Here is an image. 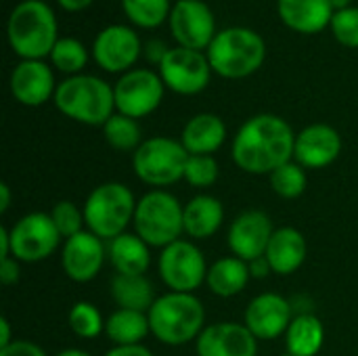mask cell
I'll use <instances>...</instances> for the list:
<instances>
[{"label":"cell","instance_id":"obj_1","mask_svg":"<svg viewBox=\"0 0 358 356\" xmlns=\"http://www.w3.org/2000/svg\"><path fill=\"white\" fill-rule=\"evenodd\" d=\"M296 134L275 113H258L241 124L233 138L231 155L239 170L254 176H271L294 159Z\"/></svg>","mask_w":358,"mask_h":356},{"label":"cell","instance_id":"obj_2","mask_svg":"<svg viewBox=\"0 0 358 356\" xmlns=\"http://www.w3.org/2000/svg\"><path fill=\"white\" fill-rule=\"evenodd\" d=\"M151 336L166 346L197 342L206 329V308L195 294L168 292L157 296L147 313Z\"/></svg>","mask_w":358,"mask_h":356},{"label":"cell","instance_id":"obj_3","mask_svg":"<svg viewBox=\"0 0 358 356\" xmlns=\"http://www.w3.org/2000/svg\"><path fill=\"white\" fill-rule=\"evenodd\" d=\"M6 36L10 48L23 61H42L57 44V19L42 0H23L8 17Z\"/></svg>","mask_w":358,"mask_h":356},{"label":"cell","instance_id":"obj_4","mask_svg":"<svg viewBox=\"0 0 358 356\" xmlns=\"http://www.w3.org/2000/svg\"><path fill=\"white\" fill-rule=\"evenodd\" d=\"M57 109L69 120L86 126H105V122L115 113L113 86L96 76H69L55 92Z\"/></svg>","mask_w":358,"mask_h":356},{"label":"cell","instance_id":"obj_5","mask_svg":"<svg viewBox=\"0 0 358 356\" xmlns=\"http://www.w3.org/2000/svg\"><path fill=\"white\" fill-rule=\"evenodd\" d=\"M266 44L260 34L248 27H227L208 46L212 71L227 80H241L262 67Z\"/></svg>","mask_w":358,"mask_h":356},{"label":"cell","instance_id":"obj_6","mask_svg":"<svg viewBox=\"0 0 358 356\" xmlns=\"http://www.w3.org/2000/svg\"><path fill=\"white\" fill-rule=\"evenodd\" d=\"M134 233L149 248H168L185 233V206L166 189L147 191L134 212Z\"/></svg>","mask_w":358,"mask_h":356},{"label":"cell","instance_id":"obj_7","mask_svg":"<svg viewBox=\"0 0 358 356\" xmlns=\"http://www.w3.org/2000/svg\"><path fill=\"white\" fill-rule=\"evenodd\" d=\"M136 204L134 193L124 183H103L94 187L82 208L86 231L103 241L120 237L134 220Z\"/></svg>","mask_w":358,"mask_h":356},{"label":"cell","instance_id":"obj_8","mask_svg":"<svg viewBox=\"0 0 358 356\" xmlns=\"http://www.w3.org/2000/svg\"><path fill=\"white\" fill-rule=\"evenodd\" d=\"M189 151L180 141L168 136H151L132 153V168L138 180L153 189H164L185 178Z\"/></svg>","mask_w":358,"mask_h":356},{"label":"cell","instance_id":"obj_9","mask_svg":"<svg viewBox=\"0 0 358 356\" xmlns=\"http://www.w3.org/2000/svg\"><path fill=\"white\" fill-rule=\"evenodd\" d=\"M208 264L203 252L187 239H178L162 250L157 258V271L170 292L195 294L208 277Z\"/></svg>","mask_w":358,"mask_h":356},{"label":"cell","instance_id":"obj_10","mask_svg":"<svg viewBox=\"0 0 358 356\" xmlns=\"http://www.w3.org/2000/svg\"><path fill=\"white\" fill-rule=\"evenodd\" d=\"M10 256L19 262H42L61 243V235L46 212H29L21 216L10 229Z\"/></svg>","mask_w":358,"mask_h":356},{"label":"cell","instance_id":"obj_11","mask_svg":"<svg viewBox=\"0 0 358 356\" xmlns=\"http://www.w3.org/2000/svg\"><path fill=\"white\" fill-rule=\"evenodd\" d=\"M164 90L166 84L159 73L151 69H130L113 86L115 109L122 115L141 120L162 105Z\"/></svg>","mask_w":358,"mask_h":356},{"label":"cell","instance_id":"obj_12","mask_svg":"<svg viewBox=\"0 0 358 356\" xmlns=\"http://www.w3.org/2000/svg\"><path fill=\"white\" fill-rule=\"evenodd\" d=\"M159 76L172 92L193 97L210 84L212 65L201 50L176 46L170 48L159 63Z\"/></svg>","mask_w":358,"mask_h":356},{"label":"cell","instance_id":"obj_13","mask_svg":"<svg viewBox=\"0 0 358 356\" xmlns=\"http://www.w3.org/2000/svg\"><path fill=\"white\" fill-rule=\"evenodd\" d=\"M170 29L180 46L203 50L216 38V19L201 0H178L170 13Z\"/></svg>","mask_w":358,"mask_h":356},{"label":"cell","instance_id":"obj_14","mask_svg":"<svg viewBox=\"0 0 358 356\" xmlns=\"http://www.w3.org/2000/svg\"><path fill=\"white\" fill-rule=\"evenodd\" d=\"M273 233H275L273 220L266 212L245 210L231 222L227 243L233 256L252 262L266 254Z\"/></svg>","mask_w":358,"mask_h":356},{"label":"cell","instance_id":"obj_15","mask_svg":"<svg viewBox=\"0 0 358 356\" xmlns=\"http://www.w3.org/2000/svg\"><path fill=\"white\" fill-rule=\"evenodd\" d=\"M141 40L132 27L107 25L92 44V57L96 65L109 73L130 71V67L141 57Z\"/></svg>","mask_w":358,"mask_h":356},{"label":"cell","instance_id":"obj_16","mask_svg":"<svg viewBox=\"0 0 358 356\" xmlns=\"http://www.w3.org/2000/svg\"><path fill=\"white\" fill-rule=\"evenodd\" d=\"M107 258V248L103 239H99L90 231H82L69 239H65L61 250V266L63 273L76 283L92 281Z\"/></svg>","mask_w":358,"mask_h":356},{"label":"cell","instance_id":"obj_17","mask_svg":"<svg viewBox=\"0 0 358 356\" xmlns=\"http://www.w3.org/2000/svg\"><path fill=\"white\" fill-rule=\"evenodd\" d=\"M292 319V304L275 292L256 296L243 313V325L254 334L256 340H277L285 336Z\"/></svg>","mask_w":358,"mask_h":356},{"label":"cell","instance_id":"obj_18","mask_svg":"<svg viewBox=\"0 0 358 356\" xmlns=\"http://www.w3.org/2000/svg\"><path fill=\"white\" fill-rule=\"evenodd\" d=\"M342 153V136L329 124H310L296 134L294 162L302 168L321 170L331 166Z\"/></svg>","mask_w":358,"mask_h":356},{"label":"cell","instance_id":"obj_19","mask_svg":"<svg viewBox=\"0 0 358 356\" xmlns=\"http://www.w3.org/2000/svg\"><path fill=\"white\" fill-rule=\"evenodd\" d=\"M197 356H256L258 340L243 323L206 325L195 342Z\"/></svg>","mask_w":358,"mask_h":356},{"label":"cell","instance_id":"obj_20","mask_svg":"<svg viewBox=\"0 0 358 356\" xmlns=\"http://www.w3.org/2000/svg\"><path fill=\"white\" fill-rule=\"evenodd\" d=\"M55 92V76L44 61H21L10 73V94L25 107H40Z\"/></svg>","mask_w":358,"mask_h":356},{"label":"cell","instance_id":"obj_21","mask_svg":"<svg viewBox=\"0 0 358 356\" xmlns=\"http://www.w3.org/2000/svg\"><path fill=\"white\" fill-rule=\"evenodd\" d=\"M306 254L308 248L304 235L294 227H281L275 229L264 256L275 275L287 277L302 269V264L306 262Z\"/></svg>","mask_w":358,"mask_h":356},{"label":"cell","instance_id":"obj_22","mask_svg":"<svg viewBox=\"0 0 358 356\" xmlns=\"http://www.w3.org/2000/svg\"><path fill=\"white\" fill-rule=\"evenodd\" d=\"M281 21L298 34H319L331 19L334 8L329 0H277Z\"/></svg>","mask_w":358,"mask_h":356},{"label":"cell","instance_id":"obj_23","mask_svg":"<svg viewBox=\"0 0 358 356\" xmlns=\"http://www.w3.org/2000/svg\"><path fill=\"white\" fill-rule=\"evenodd\" d=\"M227 141V124L216 113L193 115L180 134L182 147L189 155H214Z\"/></svg>","mask_w":358,"mask_h":356},{"label":"cell","instance_id":"obj_24","mask_svg":"<svg viewBox=\"0 0 358 356\" xmlns=\"http://www.w3.org/2000/svg\"><path fill=\"white\" fill-rule=\"evenodd\" d=\"M222 222L224 208L218 197L201 193L185 204V233L191 239L203 241L214 237L220 231Z\"/></svg>","mask_w":358,"mask_h":356},{"label":"cell","instance_id":"obj_25","mask_svg":"<svg viewBox=\"0 0 358 356\" xmlns=\"http://www.w3.org/2000/svg\"><path fill=\"white\" fill-rule=\"evenodd\" d=\"M107 258L117 275H145L151 266V248L136 233H122L107 243Z\"/></svg>","mask_w":358,"mask_h":356},{"label":"cell","instance_id":"obj_26","mask_svg":"<svg viewBox=\"0 0 358 356\" xmlns=\"http://www.w3.org/2000/svg\"><path fill=\"white\" fill-rule=\"evenodd\" d=\"M250 279H252L250 264L231 254V256L218 258L208 269L206 285L218 298H233L248 287Z\"/></svg>","mask_w":358,"mask_h":356},{"label":"cell","instance_id":"obj_27","mask_svg":"<svg viewBox=\"0 0 358 356\" xmlns=\"http://www.w3.org/2000/svg\"><path fill=\"white\" fill-rule=\"evenodd\" d=\"M325 344V327L310 313L294 315L285 332V350L289 356H317Z\"/></svg>","mask_w":358,"mask_h":356},{"label":"cell","instance_id":"obj_28","mask_svg":"<svg viewBox=\"0 0 358 356\" xmlns=\"http://www.w3.org/2000/svg\"><path fill=\"white\" fill-rule=\"evenodd\" d=\"M109 292L117 308H128V311L149 313V308L157 300L153 283L147 279V275H117L115 273V277L111 279Z\"/></svg>","mask_w":358,"mask_h":356},{"label":"cell","instance_id":"obj_29","mask_svg":"<svg viewBox=\"0 0 358 356\" xmlns=\"http://www.w3.org/2000/svg\"><path fill=\"white\" fill-rule=\"evenodd\" d=\"M105 334L113 346H136L143 344L151 334L149 317L141 311L117 308L105 321Z\"/></svg>","mask_w":358,"mask_h":356},{"label":"cell","instance_id":"obj_30","mask_svg":"<svg viewBox=\"0 0 358 356\" xmlns=\"http://www.w3.org/2000/svg\"><path fill=\"white\" fill-rule=\"evenodd\" d=\"M103 134H105V141L109 143V147H113L115 151H136L143 143L138 122L128 115H122V113H113L105 122Z\"/></svg>","mask_w":358,"mask_h":356},{"label":"cell","instance_id":"obj_31","mask_svg":"<svg viewBox=\"0 0 358 356\" xmlns=\"http://www.w3.org/2000/svg\"><path fill=\"white\" fill-rule=\"evenodd\" d=\"M105 321L101 311L90 302H76L67 315L69 329L82 340H94L105 332Z\"/></svg>","mask_w":358,"mask_h":356},{"label":"cell","instance_id":"obj_32","mask_svg":"<svg viewBox=\"0 0 358 356\" xmlns=\"http://www.w3.org/2000/svg\"><path fill=\"white\" fill-rule=\"evenodd\" d=\"M271 187L281 199H298L308 185L306 168H302L298 162H287L285 166L277 168L271 176Z\"/></svg>","mask_w":358,"mask_h":356},{"label":"cell","instance_id":"obj_33","mask_svg":"<svg viewBox=\"0 0 358 356\" xmlns=\"http://www.w3.org/2000/svg\"><path fill=\"white\" fill-rule=\"evenodd\" d=\"M128 19L138 27H157L172 13L170 0H122Z\"/></svg>","mask_w":358,"mask_h":356},{"label":"cell","instance_id":"obj_34","mask_svg":"<svg viewBox=\"0 0 358 356\" xmlns=\"http://www.w3.org/2000/svg\"><path fill=\"white\" fill-rule=\"evenodd\" d=\"M50 61L59 71L78 76L88 63V52L84 44L76 38H59L50 52Z\"/></svg>","mask_w":358,"mask_h":356},{"label":"cell","instance_id":"obj_35","mask_svg":"<svg viewBox=\"0 0 358 356\" xmlns=\"http://www.w3.org/2000/svg\"><path fill=\"white\" fill-rule=\"evenodd\" d=\"M220 176V166L214 155H189L185 180L195 189H210Z\"/></svg>","mask_w":358,"mask_h":356},{"label":"cell","instance_id":"obj_36","mask_svg":"<svg viewBox=\"0 0 358 356\" xmlns=\"http://www.w3.org/2000/svg\"><path fill=\"white\" fill-rule=\"evenodd\" d=\"M50 218H52V222H55L59 235L65 237V239H69V237L82 233V231H84V225H86V220H84V210H80V208H78L73 201H69V199L57 201L55 208L50 210Z\"/></svg>","mask_w":358,"mask_h":356},{"label":"cell","instance_id":"obj_37","mask_svg":"<svg viewBox=\"0 0 358 356\" xmlns=\"http://www.w3.org/2000/svg\"><path fill=\"white\" fill-rule=\"evenodd\" d=\"M336 40L348 48H358V8L350 6L344 10L334 13V19L329 23Z\"/></svg>","mask_w":358,"mask_h":356},{"label":"cell","instance_id":"obj_38","mask_svg":"<svg viewBox=\"0 0 358 356\" xmlns=\"http://www.w3.org/2000/svg\"><path fill=\"white\" fill-rule=\"evenodd\" d=\"M0 356H48L38 344L29 340H15L6 348H0Z\"/></svg>","mask_w":358,"mask_h":356},{"label":"cell","instance_id":"obj_39","mask_svg":"<svg viewBox=\"0 0 358 356\" xmlns=\"http://www.w3.org/2000/svg\"><path fill=\"white\" fill-rule=\"evenodd\" d=\"M19 277H21V262L19 260H15L13 256L0 260V281H2V285L10 287V285H15L19 281Z\"/></svg>","mask_w":358,"mask_h":356},{"label":"cell","instance_id":"obj_40","mask_svg":"<svg viewBox=\"0 0 358 356\" xmlns=\"http://www.w3.org/2000/svg\"><path fill=\"white\" fill-rule=\"evenodd\" d=\"M168 50H170V48H168L162 40H151V42H147V46H145V57H147V61H151V63H155V65L159 67V63L164 61V57H166Z\"/></svg>","mask_w":358,"mask_h":356},{"label":"cell","instance_id":"obj_41","mask_svg":"<svg viewBox=\"0 0 358 356\" xmlns=\"http://www.w3.org/2000/svg\"><path fill=\"white\" fill-rule=\"evenodd\" d=\"M103 356H153L151 350L143 344L136 346H113L111 350H107Z\"/></svg>","mask_w":358,"mask_h":356},{"label":"cell","instance_id":"obj_42","mask_svg":"<svg viewBox=\"0 0 358 356\" xmlns=\"http://www.w3.org/2000/svg\"><path fill=\"white\" fill-rule=\"evenodd\" d=\"M248 264H250V275H252V279H266V277L273 273V269H271L266 256L256 258V260H252V262H248Z\"/></svg>","mask_w":358,"mask_h":356},{"label":"cell","instance_id":"obj_43","mask_svg":"<svg viewBox=\"0 0 358 356\" xmlns=\"http://www.w3.org/2000/svg\"><path fill=\"white\" fill-rule=\"evenodd\" d=\"M13 334H10V323L6 317L0 319V348H6L8 344H13Z\"/></svg>","mask_w":358,"mask_h":356},{"label":"cell","instance_id":"obj_44","mask_svg":"<svg viewBox=\"0 0 358 356\" xmlns=\"http://www.w3.org/2000/svg\"><path fill=\"white\" fill-rule=\"evenodd\" d=\"M4 258H10V235L6 227L0 229V260Z\"/></svg>","mask_w":358,"mask_h":356},{"label":"cell","instance_id":"obj_45","mask_svg":"<svg viewBox=\"0 0 358 356\" xmlns=\"http://www.w3.org/2000/svg\"><path fill=\"white\" fill-rule=\"evenodd\" d=\"M61 4V8L69 10V13H78V10H84L86 6H90L92 0H57Z\"/></svg>","mask_w":358,"mask_h":356},{"label":"cell","instance_id":"obj_46","mask_svg":"<svg viewBox=\"0 0 358 356\" xmlns=\"http://www.w3.org/2000/svg\"><path fill=\"white\" fill-rule=\"evenodd\" d=\"M10 208V187L6 183L0 185V214H6Z\"/></svg>","mask_w":358,"mask_h":356},{"label":"cell","instance_id":"obj_47","mask_svg":"<svg viewBox=\"0 0 358 356\" xmlns=\"http://www.w3.org/2000/svg\"><path fill=\"white\" fill-rule=\"evenodd\" d=\"M55 356H92V355H90V353H86V350H80V348H65V350L57 353Z\"/></svg>","mask_w":358,"mask_h":356},{"label":"cell","instance_id":"obj_48","mask_svg":"<svg viewBox=\"0 0 358 356\" xmlns=\"http://www.w3.org/2000/svg\"><path fill=\"white\" fill-rule=\"evenodd\" d=\"M350 2L352 0H329V4H331V8L338 13V10H344V8H350Z\"/></svg>","mask_w":358,"mask_h":356}]
</instances>
